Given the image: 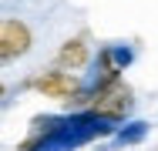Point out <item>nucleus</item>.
<instances>
[{
    "instance_id": "nucleus-1",
    "label": "nucleus",
    "mask_w": 158,
    "mask_h": 151,
    "mask_svg": "<svg viewBox=\"0 0 158 151\" xmlns=\"http://www.w3.org/2000/svg\"><path fill=\"white\" fill-rule=\"evenodd\" d=\"M111 124L108 121L94 118L88 111H77V114H67V118H34L31 134L20 141L17 151H71L84 141H94L101 134H108Z\"/></svg>"
},
{
    "instance_id": "nucleus-2",
    "label": "nucleus",
    "mask_w": 158,
    "mask_h": 151,
    "mask_svg": "<svg viewBox=\"0 0 158 151\" xmlns=\"http://www.w3.org/2000/svg\"><path fill=\"white\" fill-rule=\"evenodd\" d=\"M74 108H81V111H88V114H94V118L108 121V124L114 128V124H121V121L135 111V97H131V88L118 77V81H108V84H91V88L77 97Z\"/></svg>"
},
{
    "instance_id": "nucleus-3",
    "label": "nucleus",
    "mask_w": 158,
    "mask_h": 151,
    "mask_svg": "<svg viewBox=\"0 0 158 151\" xmlns=\"http://www.w3.org/2000/svg\"><path fill=\"white\" fill-rule=\"evenodd\" d=\"M27 88H34L37 94H44V97H51V101H64V104H77V97L84 94V81L77 77V74H71V71H61V67H54V71H44V74H37L27 81Z\"/></svg>"
},
{
    "instance_id": "nucleus-4",
    "label": "nucleus",
    "mask_w": 158,
    "mask_h": 151,
    "mask_svg": "<svg viewBox=\"0 0 158 151\" xmlns=\"http://www.w3.org/2000/svg\"><path fill=\"white\" fill-rule=\"evenodd\" d=\"M34 47V30L20 17H0V64L24 57Z\"/></svg>"
},
{
    "instance_id": "nucleus-5",
    "label": "nucleus",
    "mask_w": 158,
    "mask_h": 151,
    "mask_svg": "<svg viewBox=\"0 0 158 151\" xmlns=\"http://www.w3.org/2000/svg\"><path fill=\"white\" fill-rule=\"evenodd\" d=\"M54 60H57L61 71H71V74L84 71V67L91 64V44H88V37H71V40H64Z\"/></svg>"
},
{
    "instance_id": "nucleus-6",
    "label": "nucleus",
    "mask_w": 158,
    "mask_h": 151,
    "mask_svg": "<svg viewBox=\"0 0 158 151\" xmlns=\"http://www.w3.org/2000/svg\"><path fill=\"white\" fill-rule=\"evenodd\" d=\"M128 60H131V51H125V47H104V51L98 54V77H94V84L118 81L121 71L128 67Z\"/></svg>"
},
{
    "instance_id": "nucleus-7",
    "label": "nucleus",
    "mask_w": 158,
    "mask_h": 151,
    "mask_svg": "<svg viewBox=\"0 0 158 151\" xmlns=\"http://www.w3.org/2000/svg\"><path fill=\"white\" fill-rule=\"evenodd\" d=\"M3 97H7V88H3V84H0V101H3Z\"/></svg>"
}]
</instances>
